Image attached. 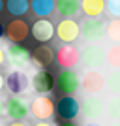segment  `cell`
<instances>
[{
  "label": "cell",
  "mask_w": 120,
  "mask_h": 126,
  "mask_svg": "<svg viewBox=\"0 0 120 126\" xmlns=\"http://www.w3.org/2000/svg\"><path fill=\"white\" fill-rule=\"evenodd\" d=\"M79 62L83 64L86 70H98L99 66H103L105 62V51L98 43H90L81 51V58Z\"/></svg>",
  "instance_id": "obj_1"
},
{
  "label": "cell",
  "mask_w": 120,
  "mask_h": 126,
  "mask_svg": "<svg viewBox=\"0 0 120 126\" xmlns=\"http://www.w3.org/2000/svg\"><path fill=\"white\" fill-rule=\"evenodd\" d=\"M79 87L86 94H99L105 89V77L98 70H86L83 74V77L79 79Z\"/></svg>",
  "instance_id": "obj_2"
},
{
  "label": "cell",
  "mask_w": 120,
  "mask_h": 126,
  "mask_svg": "<svg viewBox=\"0 0 120 126\" xmlns=\"http://www.w3.org/2000/svg\"><path fill=\"white\" fill-rule=\"evenodd\" d=\"M28 34H30V26H28L26 21H23L21 17H13L4 28V36L8 38L11 43L25 42L26 38H28Z\"/></svg>",
  "instance_id": "obj_3"
},
{
  "label": "cell",
  "mask_w": 120,
  "mask_h": 126,
  "mask_svg": "<svg viewBox=\"0 0 120 126\" xmlns=\"http://www.w3.org/2000/svg\"><path fill=\"white\" fill-rule=\"evenodd\" d=\"M79 26H81V36L88 42H99L105 36V23L99 17H86Z\"/></svg>",
  "instance_id": "obj_4"
},
{
  "label": "cell",
  "mask_w": 120,
  "mask_h": 126,
  "mask_svg": "<svg viewBox=\"0 0 120 126\" xmlns=\"http://www.w3.org/2000/svg\"><path fill=\"white\" fill-rule=\"evenodd\" d=\"M54 34L58 36L60 42L71 43V42H75V40L81 36V26H79V23L75 21V19H71V17H64L62 21L54 26Z\"/></svg>",
  "instance_id": "obj_5"
},
{
  "label": "cell",
  "mask_w": 120,
  "mask_h": 126,
  "mask_svg": "<svg viewBox=\"0 0 120 126\" xmlns=\"http://www.w3.org/2000/svg\"><path fill=\"white\" fill-rule=\"evenodd\" d=\"M30 113L36 117L38 121H47V119H51L54 115V102L47 94H40L32 100Z\"/></svg>",
  "instance_id": "obj_6"
},
{
  "label": "cell",
  "mask_w": 120,
  "mask_h": 126,
  "mask_svg": "<svg viewBox=\"0 0 120 126\" xmlns=\"http://www.w3.org/2000/svg\"><path fill=\"white\" fill-rule=\"evenodd\" d=\"M54 58H56L58 66H62V68H66V70H71L73 66L79 64L81 51H79L75 45H71V43H64L62 47H58Z\"/></svg>",
  "instance_id": "obj_7"
},
{
  "label": "cell",
  "mask_w": 120,
  "mask_h": 126,
  "mask_svg": "<svg viewBox=\"0 0 120 126\" xmlns=\"http://www.w3.org/2000/svg\"><path fill=\"white\" fill-rule=\"evenodd\" d=\"M79 105H81V113L90 121H96L105 113V104L98 94H88Z\"/></svg>",
  "instance_id": "obj_8"
},
{
  "label": "cell",
  "mask_w": 120,
  "mask_h": 126,
  "mask_svg": "<svg viewBox=\"0 0 120 126\" xmlns=\"http://www.w3.org/2000/svg\"><path fill=\"white\" fill-rule=\"evenodd\" d=\"M28 111H30V107H28L26 100H23L19 94H11L6 100V115L13 121H23L28 115Z\"/></svg>",
  "instance_id": "obj_9"
},
{
  "label": "cell",
  "mask_w": 120,
  "mask_h": 126,
  "mask_svg": "<svg viewBox=\"0 0 120 126\" xmlns=\"http://www.w3.org/2000/svg\"><path fill=\"white\" fill-rule=\"evenodd\" d=\"M6 58L15 66H26L30 62V51L23 43H10L6 49Z\"/></svg>",
  "instance_id": "obj_10"
},
{
  "label": "cell",
  "mask_w": 120,
  "mask_h": 126,
  "mask_svg": "<svg viewBox=\"0 0 120 126\" xmlns=\"http://www.w3.org/2000/svg\"><path fill=\"white\" fill-rule=\"evenodd\" d=\"M54 109L58 111V117H62L64 121H71V119H75L81 113V105H79V102L73 96L68 94L64 98H60V102H58V105Z\"/></svg>",
  "instance_id": "obj_11"
},
{
  "label": "cell",
  "mask_w": 120,
  "mask_h": 126,
  "mask_svg": "<svg viewBox=\"0 0 120 126\" xmlns=\"http://www.w3.org/2000/svg\"><path fill=\"white\" fill-rule=\"evenodd\" d=\"M4 79H6V87H8V90H10L11 94H23L28 89V77L21 70L10 72L8 77H4Z\"/></svg>",
  "instance_id": "obj_12"
},
{
  "label": "cell",
  "mask_w": 120,
  "mask_h": 126,
  "mask_svg": "<svg viewBox=\"0 0 120 126\" xmlns=\"http://www.w3.org/2000/svg\"><path fill=\"white\" fill-rule=\"evenodd\" d=\"M30 32L38 42H51L54 36V25L45 17H38V21L32 25Z\"/></svg>",
  "instance_id": "obj_13"
},
{
  "label": "cell",
  "mask_w": 120,
  "mask_h": 126,
  "mask_svg": "<svg viewBox=\"0 0 120 126\" xmlns=\"http://www.w3.org/2000/svg\"><path fill=\"white\" fill-rule=\"evenodd\" d=\"M32 89L36 90L38 94H49L54 89V77H53V74L51 72H45V70L36 72L34 77H32Z\"/></svg>",
  "instance_id": "obj_14"
},
{
  "label": "cell",
  "mask_w": 120,
  "mask_h": 126,
  "mask_svg": "<svg viewBox=\"0 0 120 126\" xmlns=\"http://www.w3.org/2000/svg\"><path fill=\"white\" fill-rule=\"evenodd\" d=\"M56 87L62 94H73L79 89V75L75 72H71V70L60 72V75L56 79Z\"/></svg>",
  "instance_id": "obj_15"
},
{
  "label": "cell",
  "mask_w": 120,
  "mask_h": 126,
  "mask_svg": "<svg viewBox=\"0 0 120 126\" xmlns=\"http://www.w3.org/2000/svg\"><path fill=\"white\" fill-rule=\"evenodd\" d=\"M30 57H32V60H34L36 66H40V68H47V66L53 64V60H54V51H53L49 45L41 43V45H38V47L32 51Z\"/></svg>",
  "instance_id": "obj_16"
},
{
  "label": "cell",
  "mask_w": 120,
  "mask_h": 126,
  "mask_svg": "<svg viewBox=\"0 0 120 126\" xmlns=\"http://www.w3.org/2000/svg\"><path fill=\"white\" fill-rule=\"evenodd\" d=\"M79 4L86 17H101L105 11V0H79Z\"/></svg>",
  "instance_id": "obj_17"
},
{
  "label": "cell",
  "mask_w": 120,
  "mask_h": 126,
  "mask_svg": "<svg viewBox=\"0 0 120 126\" xmlns=\"http://www.w3.org/2000/svg\"><path fill=\"white\" fill-rule=\"evenodd\" d=\"M54 10L62 17H75L81 11L79 0H54Z\"/></svg>",
  "instance_id": "obj_18"
},
{
  "label": "cell",
  "mask_w": 120,
  "mask_h": 126,
  "mask_svg": "<svg viewBox=\"0 0 120 126\" xmlns=\"http://www.w3.org/2000/svg\"><path fill=\"white\" fill-rule=\"evenodd\" d=\"M30 8H32V13L36 17L49 19L54 13V0H32Z\"/></svg>",
  "instance_id": "obj_19"
},
{
  "label": "cell",
  "mask_w": 120,
  "mask_h": 126,
  "mask_svg": "<svg viewBox=\"0 0 120 126\" xmlns=\"http://www.w3.org/2000/svg\"><path fill=\"white\" fill-rule=\"evenodd\" d=\"M4 8L8 10V13L13 17H23L30 8V2L28 0H8L4 4Z\"/></svg>",
  "instance_id": "obj_20"
},
{
  "label": "cell",
  "mask_w": 120,
  "mask_h": 126,
  "mask_svg": "<svg viewBox=\"0 0 120 126\" xmlns=\"http://www.w3.org/2000/svg\"><path fill=\"white\" fill-rule=\"evenodd\" d=\"M105 34L111 42L120 43V17H113L107 25H105Z\"/></svg>",
  "instance_id": "obj_21"
},
{
  "label": "cell",
  "mask_w": 120,
  "mask_h": 126,
  "mask_svg": "<svg viewBox=\"0 0 120 126\" xmlns=\"http://www.w3.org/2000/svg\"><path fill=\"white\" fill-rule=\"evenodd\" d=\"M105 60L111 68L120 70V43H115L113 47H109V51L105 53Z\"/></svg>",
  "instance_id": "obj_22"
},
{
  "label": "cell",
  "mask_w": 120,
  "mask_h": 126,
  "mask_svg": "<svg viewBox=\"0 0 120 126\" xmlns=\"http://www.w3.org/2000/svg\"><path fill=\"white\" fill-rule=\"evenodd\" d=\"M105 83H107V89H109L113 94L120 96V70H115V72H111Z\"/></svg>",
  "instance_id": "obj_23"
},
{
  "label": "cell",
  "mask_w": 120,
  "mask_h": 126,
  "mask_svg": "<svg viewBox=\"0 0 120 126\" xmlns=\"http://www.w3.org/2000/svg\"><path fill=\"white\" fill-rule=\"evenodd\" d=\"M107 113H109L115 121H120V96H115L107 102Z\"/></svg>",
  "instance_id": "obj_24"
},
{
  "label": "cell",
  "mask_w": 120,
  "mask_h": 126,
  "mask_svg": "<svg viewBox=\"0 0 120 126\" xmlns=\"http://www.w3.org/2000/svg\"><path fill=\"white\" fill-rule=\"evenodd\" d=\"M105 8L109 10V13L113 17H120V0H107Z\"/></svg>",
  "instance_id": "obj_25"
},
{
  "label": "cell",
  "mask_w": 120,
  "mask_h": 126,
  "mask_svg": "<svg viewBox=\"0 0 120 126\" xmlns=\"http://www.w3.org/2000/svg\"><path fill=\"white\" fill-rule=\"evenodd\" d=\"M2 115H6V100L0 98V117H2Z\"/></svg>",
  "instance_id": "obj_26"
},
{
  "label": "cell",
  "mask_w": 120,
  "mask_h": 126,
  "mask_svg": "<svg viewBox=\"0 0 120 126\" xmlns=\"http://www.w3.org/2000/svg\"><path fill=\"white\" fill-rule=\"evenodd\" d=\"M6 62V51L2 47H0V66H2V64Z\"/></svg>",
  "instance_id": "obj_27"
},
{
  "label": "cell",
  "mask_w": 120,
  "mask_h": 126,
  "mask_svg": "<svg viewBox=\"0 0 120 126\" xmlns=\"http://www.w3.org/2000/svg\"><path fill=\"white\" fill-rule=\"evenodd\" d=\"M8 126H26L25 122H21V121H13V122H10Z\"/></svg>",
  "instance_id": "obj_28"
},
{
  "label": "cell",
  "mask_w": 120,
  "mask_h": 126,
  "mask_svg": "<svg viewBox=\"0 0 120 126\" xmlns=\"http://www.w3.org/2000/svg\"><path fill=\"white\" fill-rule=\"evenodd\" d=\"M4 87H6V79L2 77V74H0V90L4 89Z\"/></svg>",
  "instance_id": "obj_29"
},
{
  "label": "cell",
  "mask_w": 120,
  "mask_h": 126,
  "mask_svg": "<svg viewBox=\"0 0 120 126\" xmlns=\"http://www.w3.org/2000/svg\"><path fill=\"white\" fill-rule=\"evenodd\" d=\"M60 126H77V124H75V122H71V121H66V122H62Z\"/></svg>",
  "instance_id": "obj_30"
},
{
  "label": "cell",
  "mask_w": 120,
  "mask_h": 126,
  "mask_svg": "<svg viewBox=\"0 0 120 126\" xmlns=\"http://www.w3.org/2000/svg\"><path fill=\"white\" fill-rule=\"evenodd\" d=\"M34 126H53V124H49V122H45V121H40L38 124H34Z\"/></svg>",
  "instance_id": "obj_31"
},
{
  "label": "cell",
  "mask_w": 120,
  "mask_h": 126,
  "mask_svg": "<svg viewBox=\"0 0 120 126\" xmlns=\"http://www.w3.org/2000/svg\"><path fill=\"white\" fill-rule=\"evenodd\" d=\"M84 126H101V124H99V122H94V121H90L88 124H84Z\"/></svg>",
  "instance_id": "obj_32"
},
{
  "label": "cell",
  "mask_w": 120,
  "mask_h": 126,
  "mask_svg": "<svg viewBox=\"0 0 120 126\" xmlns=\"http://www.w3.org/2000/svg\"><path fill=\"white\" fill-rule=\"evenodd\" d=\"M4 36V26H2V23H0V38Z\"/></svg>",
  "instance_id": "obj_33"
},
{
  "label": "cell",
  "mask_w": 120,
  "mask_h": 126,
  "mask_svg": "<svg viewBox=\"0 0 120 126\" xmlns=\"http://www.w3.org/2000/svg\"><path fill=\"white\" fill-rule=\"evenodd\" d=\"M2 10H4V0H0V13H2Z\"/></svg>",
  "instance_id": "obj_34"
},
{
  "label": "cell",
  "mask_w": 120,
  "mask_h": 126,
  "mask_svg": "<svg viewBox=\"0 0 120 126\" xmlns=\"http://www.w3.org/2000/svg\"><path fill=\"white\" fill-rule=\"evenodd\" d=\"M109 126H120V121H115L113 124H109Z\"/></svg>",
  "instance_id": "obj_35"
}]
</instances>
